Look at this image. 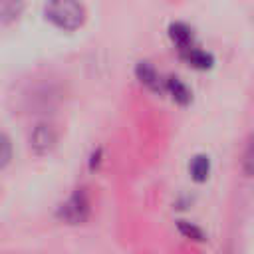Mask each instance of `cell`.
<instances>
[{"label":"cell","instance_id":"cell-2","mask_svg":"<svg viewBox=\"0 0 254 254\" xmlns=\"http://www.w3.org/2000/svg\"><path fill=\"white\" fill-rule=\"evenodd\" d=\"M58 216L67 224H81L89 216V196L83 189H77L58 210Z\"/></svg>","mask_w":254,"mask_h":254},{"label":"cell","instance_id":"cell-4","mask_svg":"<svg viewBox=\"0 0 254 254\" xmlns=\"http://www.w3.org/2000/svg\"><path fill=\"white\" fill-rule=\"evenodd\" d=\"M135 75L151 91H155V93H163L165 91V79H161V75L157 73V69L149 62H139L137 67H135Z\"/></svg>","mask_w":254,"mask_h":254},{"label":"cell","instance_id":"cell-7","mask_svg":"<svg viewBox=\"0 0 254 254\" xmlns=\"http://www.w3.org/2000/svg\"><path fill=\"white\" fill-rule=\"evenodd\" d=\"M165 91H169L171 97H173L179 105H189L190 99H192L190 89H189L179 77H175V75H171V77L165 79Z\"/></svg>","mask_w":254,"mask_h":254},{"label":"cell","instance_id":"cell-6","mask_svg":"<svg viewBox=\"0 0 254 254\" xmlns=\"http://www.w3.org/2000/svg\"><path fill=\"white\" fill-rule=\"evenodd\" d=\"M179 56H181L183 62H187L189 65H192L196 69H210L212 64H214V58L208 52L200 50L198 46H192L189 50H183V52H179Z\"/></svg>","mask_w":254,"mask_h":254},{"label":"cell","instance_id":"cell-9","mask_svg":"<svg viewBox=\"0 0 254 254\" xmlns=\"http://www.w3.org/2000/svg\"><path fill=\"white\" fill-rule=\"evenodd\" d=\"M208 173H210V161L206 155H196L192 161H190V175L196 183H202L208 179Z\"/></svg>","mask_w":254,"mask_h":254},{"label":"cell","instance_id":"cell-13","mask_svg":"<svg viewBox=\"0 0 254 254\" xmlns=\"http://www.w3.org/2000/svg\"><path fill=\"white\" fill-rule=\"evenodd\" d=\"M99 155H101V149H97V153H93V157H91V169L97 167V163H99Z\"/></svg>","mask_w":254,"mask_h":254},{"label":"cell","instance_id":"cell-3","mask_svg":"<svg viewBox=\"0 0 254 254\" xmlns=\"http://www.w3.org/2000/svg\"><path fill=\"white\" fill-rule=\"evenodd\" d=\"M56 141H58V135H56L54 127H50V125H46V123L38 125V127L34 129L32 137H30L32 149H34L38 155H46V153H50V151L54 149Z\"/></svg>","mask_w":254,"mask_h":254},{"label":"cell","instance_id":"cell-11","mask_svg":"<svg viewBox=\"0 0 254 254\" xmlns=\"http://www.w3.org/2000/svg\"><path fill=\"white\" fill-rule=\"evenodd\" d=\"M179 230H181L187 238H192V240H196V242H202V240H204V232H202L198 226H194V224H190V222H187V220H179Z\"/></svg>","mask_w":254,"mask_h":254},{"label":"cell","instance_id":"cell-8","mask_svg":"<svg viewBox=\"0 0 254 254\" xmlns=\"http://www.w3.org/2000/svg\"><path fill=\"white\" fill-rule=\"evenodd\" d=\"M22 0H0V24H10L22 14Z\"/></svg>","mask_w":254,"mask_h":254},{"label":"cell","instance_id":"cell-10","mask_svg":"<svg viewBox=\"0 0 254 254\" xmlns=\"http://www.w3.org/2000/svg\"><path fill=\"white\" fill-rule=\"evenodd\" d=\"M242 167H244V173L254 179V137H250L248 145H246V151H244V159H242Z\"/></svg>","mask_w":254,"mask_h":254},{"label":"cell","instance_id":"cell-1","mask_svg":"<svg viewBox=\"0 0 254 254\" xmlns=\"http://www.w3.org/2000/svg\"><path fill=\"white\" fill-rule=\"evenodd\" d=\"M46 18L60 30L73 32L85 22V10L79 0H48Z\"/></svg>","mask_w":254,"mask_h":254},{"label":"cell","instance_id":"cell-12","mask_svg":"<svg viewBox=\"0 0 254 254\" xmlns=\"http://www.w3.org/2000/svg\"><path fill=\"white\" fill-rule=\"evenodd\" d=\"M10 159H12V145H10V139H8L4 133H0V169L6 167V165L10 163Z\"/></svg>","mask_w":254,"mask_h":254},{"label":"cell","instance_id":"cell-5","mask_svg":"<svg viewBox=\"0 0 254 254\" xmlns=\"http://www.w3.org/2000/svg\"><path fill=\"white\" fill-rule=\"evenodd\" d=\"M169 38L173 40L177 52H183V50H189V48L196 46L192 30L187 24H183V22H173L169 26Z\"/></svg>","mask_w":254,"mask_h":254}]
</instances>
